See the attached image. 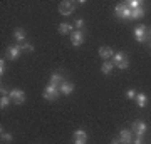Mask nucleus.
<instances>
[{"label": "nucleus", "mask_w": 151, "mask_h": 144, "mask_svg": "<svg viewBox=\"0 0 151 144\" xmlns=\"http://www.w3.org/2000/svg\"><path fill=\"white\" fill-rule=\"evenodd\" d=\"M111 62L114 64V67H118V69H121V70H124V69H128V67H129V60H128V57H126L123 52L114 54Z\"/></svg>", "instance_id": "1"}, {"label": "nucleus", "mask_w": 151, "mask_h": 144, "mask_svg": "<svg viewBox=\"0 0 151 144\" xmlns=\"http://www.w3.org/2000/svg\"><path fill=\"white\" fill-rule=\"evenodd\" d=\"M59 96H60V91L57 85H54V84L45 85V89H44V99L45 101H55Z\"/></svg>", "instance_id": "2"}, {"label": "nucleus", "mask_w": 151, "mask_h": 144, "mask_svg": "<svg viewBox=\"0 0 151 144\" xmlns=\"http://www.w3.org/2000/svg\"><path fill=\"white\" fill-rule=\"evenodd\" d=\"M114 15L118 19H131V9L126 4H118L114 9Z\"/></svg>", "instance_id": "3"}, {"label": "nucleus", "mask_w": 151, "mask_h": 144, "mask_svg": "<svg viewBox=\"0 0 151 144\" xmlns=\"http://www.w3.org/2000/svg\"><path fill=\"white\" fill-rule=\"evenodd\" d=\"M10 99L14 104L22 106L25 102V92L22 91V89H14V91H10Z\"/></svg>", "instance_id": "4"}, {"label": "nucleus", "mask_w": 151, "mask_h": 144, "mask_svg": "<svg viewBox=\"0 0 151 144\" xmlns=\"http://www.w3.org/2000/svg\"><path fill=\"white\" fill-rule=\"evenodd\" d=\"M74 10H76V2H62L59 5V14L64 17L74 14Z\"/></svg>", "instance_id": "5"}, {"label": "nucleus", "mask_w": 151, "mask_h": 144, "mask_svg": "<svg viewBox=\"0 0 151 144\" xmlns=\"http://www.w3.org/2000/svg\"><path fill=\"white\" fill-rule=\"evenodd\" d=\"M84 32L82 30H74V32L70 34V42H72V45H76V47H79L81 44H84Z\"/></svg>", "instance_id": "6"}, {"label": "nucleus", "mask_w": 151, "mask_h": 144, "mask_svg": "<svg viewBox=\"0 0 151 144\" xmlns=\"http://www.w3.org/2000/svg\"><path fill=\"white\" fill-rule=\"evenodd\" d=\"M22 52V45H10V47L7 49V59H10V60H15L19 59V55H20Z\"/></svg>", "instance_id": "7"}, {"label": "nucleus", "mask_w": 151, "mask_h": 144, "mask_svg": "<svg viewBox=\"0 0 151 144\" xmlns=\"http://www.w3.org/2000/svg\"><path fill=\"white\" fill-rule=\"evenodd\" d=\"M134 37L138 42H146L148 40V35H146V27L145 25H139L134 29Z\"/></svg>", "instance_id": "8"}, {"label": "nucleus", "mask_w": 151, "mask_h": 144, "mask_svg": "<svg viewBox=\"0 0 151 144\" xmlns=\"http://www.w3.org/2000/svg\"><path fill=\"white\" fill-rule=\"evenodd\" d=\"M87 143V134L82 129L74 131V144H86Z\"/></svg>", "instance_id": "9"}, {"label": "nucleus", "mask_w": 151, "mask_h": 144, "mask_svg": "<svg viewBox=\"0 0 151 144\" xmlns=\"http://www.w3.org/2000/svg\"><path fill=\"white\" fill-rule=\"evenodd\" d=\"M59 91L60 94H64V96H69V94H72L74 92V84H70V82H67V80H62L59 85Z\"/></svg>", "instance_id": "10"}, {"label": "nucleus", "mask_w": 151, "mask_h": 144, "mask_svg": "<svg viewBox=\"0 0 151 144\" xmlns=\"http://www.w3.org/2000/svg\"><path fill=\"white\" fill-rule=\"evenodd\" d=\"M72 32H74V25H72V24H69V22L59 24V34L60 35H70Z\"/></svg>", "instance_id": "11"}, {"label": "nucleus", "mask_w": 151, "mask_h": 144, "mask_svg": "<svg viewBox=\"0 0 151 144\" xmlns=\"http://www.w3.org/2000/svg\"><path fill=\"white\" fill-rule=\"evenodd\" d=\"M133 131L136 133V136H145L146 124L143 123V121H134V123H133Z\"/></svg>", "instance_id": "12"}, {"label": "nucleus", "mask_w": 151, "mask_h": 144, "mask_svg": "<svg viewBox=\"0 0 151 144\" xmlns=\"http://www.w3.org/2000/svg\"><path fill=\"white\" fill-rule=\"evenodd\" d=\"M119 141H121V144H131V141H133V136H131V131H128V129H123L121 133H119Z\"/></svg>", "instance_id": "13"}, {"label": "nucleus", "mask_w": 151, "mask_h": 144, "mask_svg": "<svg viewBox=\"0 0 151 144\" xmlns=\"http://www.w3.org/2000/svg\"><path fill=\"white\" fill-rule=\"evenodd\" d=\"M99 55H101V59L108 60V59H111V57L114 55V50L111 47H108V45H103V47L99 49Z\"/></svg>", "instance_id": "14"}, {"label": "nucleus", "mask_w": 151, "mask_h": 144, "mask_svg": "<svg viewBox=\"0 0 151 144\" xmlns=\"http://www.w3.org/2000/svg\"><path fill=\"white\" fill-rule=\"evenodd\" d=\"M136 104H138V107H145L146 104H148V97H146V94L138 92V94H136Z\"/></svg>", "instance_id": "15"}, {"label": "nucleus", "mask_w": 151, "mask_h": 144, "mask_svg": "<svg viewBox=\"0 0 151 144\" xmlns=\"http://www.w3.org/2000/svg\"><path fill=\"white\" fill-rule=\"evenodd\" d=\"M62 80H64V79H62V75H60L59 72H54V74L50 75V80H49V84H54V85L59 84V85H60V82H62Z\"/></svg>", "instance_id": "16"}, {"label": "nucleus", "mask_w": 151, "mask_h": 144, "mask_svg": "<svg viewBox=\"0 0 151 144\" xmlns=\"http://www.w3.org/2000/svg\"><path fill=\"white\" fill-rule=\"evenodd\" d=\"M114 69V64L113 62H109V60H106L103 65H101V72L103 74H111V70Z\"/></svg>", "instance_id": "17"}, {"label": "nucleus", "mask_w": 151, "mask_h": 144, "mask_svg": "<svg viewBox=\"0 0 151 144\" xmlns=\"http://www.w3.org/2000/svg\"><path fill=\"white\" fill-rule=\"evenodd\" d=\"M145 17V9H134V10H131V19L136 20V19H143Z\"/></svg>", "instance_id": "18"}, {"label": "nucleus", "mask_w": 151, "mask_h": 144, "mask_svg": "<svg viewBox=\"0 0 151 144\" xmlns=\"http://www.w3.org/2000/svg\"><path fill=\"white\" fill-rule=\"evenodd\" d=\"M14 37H15L17 42H24V40H25V32H24L22 29H15V32H14Z\"/></svg>", "instance_id": "19"}, {"label": "nucleus", "mask_w": 151, "mask_h": 144, "mask_svg": "<svg viewBox=\"0 0 151 144\" xmlns=\"http://www.w3.org/2000/svg\"><path fill=\"white\" fill-rule=\"evenodd\" d=\"M128 7H129L131 10H134V9H143V2H141V0H131V2H128Z\"/></svg>", "instance_id": "20"}, {"label": "nucleus", "mask_w": 151, "mask_h": 144, "mask_svg": "<svg viewBox=\"0 0 151 144\" xmlns=\"http://www.w3.org/2000/svg\"><path fill=\"white\" fill-rule=\"evenodd\" d=\"M0 138H2V143H7V144H10L12 141H14V138H12V134L5 133V131H4V128H2V136H0Z\"/></svg>", "instance_id": "21"}, {"label": "nucleus", "mask_w": 151, "mask_h": 144, "mask_svg": "<svg viewBox=\"0 0 151 144\" xmlns=\"http://www.w3.org/2000/svg\"><path fill=\"white\" fill-rule=\"evenodd\" d=\"M10 102H12L10 96H2V99H0V107H2V109H5V107L10 106Z\"/></svg>", "instance_id": "22"}, {"label": "nucleus", "mask_w": 151, "mask_h": 144, "mask_svg": "<svg viewBox=\"0 0 151 144\" xmlns=\"http://www.w3.org/2000/svg\"><path fill=\"white\" fill-rule=\"evenodd\" d=\"M22 50H25V52H34V45L29 42H24L22 44Z\"/></svg>", "instance_id": "23"}, {"label": "nucleus", "mask_w": 151, "mask_h": 144, "mask_svg": "<svg viewBox=\"0 0 151 144\" xmlns=\"http://www.w3.org/2000/svg\"><path fill=\"white\" fill-rule=\"evenodd\" d=\"M84 29V20L82 19H77L76 20V30H82Z\"/></svg>", "instance_id": "24"}, {"label": "nucleus", "mask_w": 151, "mask_h": 144, "mask_svg": "<svg viewBox=\"0 0 151 144\" xmlns=\"http://www.w3.org/2000/svg\"><path fill=\"white\" fill-rule=\"evenodd\" d=\"M126 96H128V99H136V91L134 89H128Z\"/></svg>", "instance_id": "25"}, {"label": "nucleus", "mask_w": 151, "mask_h": 144, "mask_svg": "<svg viewBox=\"0 0 151 144\" xmlns=\"http://www.w3.org/2000/svg\"><path fill=\"white\" fill-rule=\"evenodd\" d=\"M5 70H7V67H5V62H4V59L0 60V75L4 77V74H5Z\"/></svg>", "instance_id": "26"}, {"label": "nucleus", "mask_w": 151, "mask_h": 144, "mask_svg": "<svg viewBox=\"0 0 151 144\" xmlns=\"http://www.w3.org/2000/svg\"><path fill=\"white\" fill-rule=\"evenodd\" d=\"M0 94H2V96H10V91L5 89V87H2V89H0Z\"/></svg>", "instance_id": "27"}, {"label": "nucleus", "mask_w": 151, "mask_h": 144, "mask_svg": "<svg viewBox=\"0 0 151 144\" xmlns=\"http://www.w3.org/2000/svg\"><path fill=\"white\" fill-rule=\"evenodd\" d=\"M134 144H143V136H136Z\"/></svg>", "instance_id": "28"}, {"label": "nucleus", "mask_w": 151, "mask_h": 144, "mask_svg": "<svg viewBox=\"0 0 151 144\" xmlns=\"http://www.w3.org/2000/svg\"><path fill=\"white\" fill-rule=\"evenodd\" d=\"M111 144H121V141H119V139H113V141H111Z\"/></svg>", "instance_id": "29"}]
</instances>
